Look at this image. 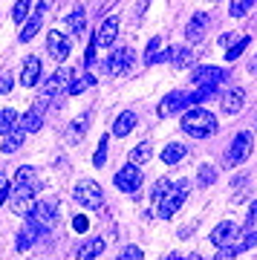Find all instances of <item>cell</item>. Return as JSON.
Listing matches in <instances>:
<instances>
[{"label": "cell", "mask_w": 257, "mask_h": 260, "mask_svg": "<svg viewBox=\"0 0 257 260\" xmlns=\"http://www.w3.org/2000/svg\"><path fill=\"white\" fill-rule=\"evenodd\" d=\"M35 191H38V179L32 168H18L15 174V185L9 194V208L18 217H29L32 205H35Z\"/></svg>", "instance_id": "1"}, {"label": "cell", "mask_w": 257, "mask_h": 260, "mask_svg": "<svg viewBox=\"0 0 257 260\" xmlns=\"http://www.w3.org/2000/svg\"><path fill=\"white\" fill-rule=\"evenodd\" d=\"M182 130L194 139H208L211 133H217V119H214V113L202 110V107H191L182 116Z\"/></svg>", "instance_id": "2"}, {"label": "cell", "mask_w": 257, "mask_h": 260, "mask_svg": "<svg viewBox=\"0 0 257 260\" xmlns=\"http://www.w3.org/2000/svg\"><path fill=\"white\" fill-rule=\"evenodd\" d=\"M70 81H73V70H58V73L44 84V90H41V95L35 99V104H32V107H38V110L44 113L46 104H52V99H55L58 93H67Z\"/></svg>", "instance_id": "3"}, {"label": "cell", "mask_w": 257, "mask_h": 260, "mask_svg": "<svg viewBox=\"0 0 257 260\" xmlns=\"http://www.w3.org/2000/svg\"><path fill=\"white\" fill-rule=\"evenodd\" d=\"M29 220H35V223L49 234L52 232V225H55V220H58V200L55 197H46V200L35 203L32 205V211H29Z\"/></svg>", "instance_id": "4"}, {"label": "cell", "mask_w": 257, "mask_h": 260, "mask_svg": "<svg viewBox=\"0 0 257 260\" xmlns=\"http://www.w3.org/2000/svg\"><path fill=\"white\" fill-rule=\"evenodd\" d=\"M188 191H191V185L185 182V179H179L174 188H171V194L165 197V200H159L156 203V211H159V217L162 220H171L176 211H179V205L185 203V197H188Z\"/></svg>", "instance_id": "5"}, {"label": "cell", "mask_w": 257, "mask_h": 260, "mask_svg": "<svg viewBox=\"0 0 257 260\" xmlns=\"http://www.w3.org/2000/svg\"><path fill=\"white\" fill-rule=\"evenodd\" d=\"M75 203L84 205V208H101V203H104V191H101L99 182L81 179V182L75 185Z\"/></svg>", "instance_id": "6"}, {"label": "cell", "mask_w": 257, "mask_h": 260, "mask_svg": "<svg viewBox=\"0 0 257 260\" xmlns=\"http://www.w3.org/2000/svg\"><path fill=\"white\" fill-rule=\"evenodd\" d=\"M251 133L248 130H240L237 136H234V142H231V148H229V153H226V162H229L231 168L234 165H243L248 159V153H251Z\"/></svg>", "instance_id": "7"}, {"label": "cell", "mask_w": 257, "mask_h": 260, "mask_svg": "<svg viewBox=\"0 0 257 260\" xmlns=\"http://www.w3.org/2000/svg\"><path fill=\"white\" fill-rule=\"evenodd\" d=\"M113 182H116V188H119V191H124V194H133V191H139V188H142L145 177H142L139 165H133V162H130V165H124L119 174L113 177Z\"/></svg>", "instance_id": "8"}, {"label": "cell", "mask_w": 257, "mask_h": 260, "mask_svg": "<svg viewBox=\"0 0 257 260\" xmlns=\"http://www.w3.org/2000/svg\"><path fill=\"white\" fill-rule=\"evenodd\" d=\"M41 237H46V232L35 223V220H29V217H26V223H23V229H20L18 240H15V249H18V251H26V249H32V246H35Z\"/></svg>", "instance_id": "9"}, {"label": "cell", "mask_w": 257, "mask_h": 260, "mask_svg": "<svg viewBox=\"0 0 257 260\" xmlns=\"http://www.w3.org/2000/svg\"><path fill=\"white\" fill-rule=\"evenodd\" d=\"M44 15H46V0H41L35 6V12L26 18V23H23V29H20V35H18V41L20 44H26V41H32V38L41 32V23H44Z\"/></svg>", "instance_id": "10"}, {"label": "cell", "mask_w": 257, "mask_h": 260, "mask_svg": "<svg viewBox=\"0 0 257 260\" xmlns=\"http://www.w3.org/2000/svg\"><path fill=\"white\" fill-rule=\"evenodd\" d=\"M130 64H133V49L121 47V49H116V52L104 61V73H107V75H121Z\"/></svg>", "instance_id": "11"}, {"label": "cell", "mask_w": 257, "mask_h": 260, "mask_svg": "<svg viewBox=\"0 0 257 260\" xmlns=\"http://www.w3.org/2000/svg\"><path fill=\"white\" fill-rule=\"evenodd\" d=\"M46 49H49V55L55 58V61H67L70 58V49H73V41L61 32H49L46 35Z\"/></svg>", "instance_id": "12"}, {"label": "cell", "mask_w": 257, "mask_h": 260, "mask_svg": "<svg viewBox=\"0 0 257 260\" xmlns=\"http://www.w3.org/2000/svg\"><path fill=\"white\" fill-rule=\"evenodd\" d=\"M185 107H191V104H188V95H185L182 90H174V93H168L165 99H162V104H159V116H162V119H171L174 113L185 110Z\"/></svg>", "instance_id": "13"}, {"label": "cell", "mask_w": 257, "mask_h": 260, "mask_svg": "<svg viewBox=\"0 0 257 260\" xmlns=\"http://www.w3.org/2000/svg\"><path fill=\"white\" fill-rule=\"evenodd\" d=\"M226 70H220V67H200V70H194V75H191V84H197V87H208V84H217L220 81H226Z\"/></svg>", "instance_id": "14"}, {"label": "cell", "mask_w": 257, "mask_h": 260, "mask_svg": "<svg viewBox=\"0 0 257 260\" xmlns=\"http://www.w3.org/2000/svg\"><path fill=\"white\" fill-rule=\"evenodd\" d=\"M116 35H119V18L110 15V18L104 20V26L99 29L95 44H99V47H113V44H116Z\"/></svg>", "instance_id": "15"}, {"label": "cell", "mask_w": 257, "mask_h": 260, "mask_svg": "<svg viewBox=\"0 0 257 260\" xmlns=\"http://www.w3.org/2000/svg\"><path fill=\"white\" fill-rule=\"evenodd\" d=\"M38 78H41V58L29 55L26 61H23V70H20V84H23V87H35Z\"/></svg>", "instance_id": "16"}, {"label": "cell", "mask_w": 257, "mask_h": 260, "mask_svg": "<svg viewBox=\"0 0 257 260\" xmlns=\"http://www.w3.org/2000/svg\"><path fill=\"white\" fill-rule=\"evenodd\" d=\"M87 124H90V113H81L78 119L70 121V127H67V142H70V145H78V142L87 136Z\"/></svg>", "instance_id": "17"}, {"label": "cell", "mask_w": 257, "mask_h": 260, "mask_svg": "<svg viewBox=\"0 0 257 260\" xmlns=\"http://www.w3.org/2000/svg\"><path fill=\"white\" fill-rule=\"evenodd\" d=\"M237 232H240V229L234 223H220L211 232V243H214V246H220V249H222V246H231V240L237 237Z\"/></svg>", "instance_id": "18"}, {"label": "cell", "mask_w": 257, "mask_h": 260, "mask_svg": "<svg viewBox=\"0 0 257 260\" xmlns=\"http://www.w3.org/2000/svg\"><path fill=\"white\" fill-rule=\"evenodd\" d=\"M205 29H208V15L197 12V15L188 20V26H185V38H188V41H202Z\"/></svg>", "instance_id": "19"}, {"label": "cell", "mask_w": 257, "mask_h": 260, "mask_svg": "<svg viewBox=\"0 0 257 260\" xmlns=\"http://www.w3.org/2000/svg\"><path fill=\"white\" fill-rule=\"evenodd\" d=\"M18 124H20V130H23V133H38V130L44 127V113L38 110V107H29V110L20 116Z\"/></svg>", "instance_id": "20"}, {"label": "cell", "mask_w": 257, "mask_h": 260, "mask_svg": "<svg viewBox=\"0 0 257 260\" xmlns=\"http://www.w3.org/2000/svg\"><path fill=\"white\" fill-rule=\"evenodd\" d=\"M23 136H26V133L20 130V124L18 127H12L9 133H3V136H0V148H3V153H15V150L23 148Z\"/></svg>", "instance_id": "21"}, {"label": "cell", "mask_w": 257, "mask_h": 260, "mask_svg": "<svg viewBox=\"0 0 257 260\" xmlns=\"http://www.w3.org/2000/svg\"><path fill=\"white\" fill-rule=\"evenodd\" d=\"M243 102H246V93L240 87H234V90H229V93L222 95V110L229 113V116H234V113L243 110Z\"/></svg>", "instance_id": "22"}, {"label": "cell", "mask_w": 257, "mask_h": 260, "mask_svg": "<svg viewBox=\"0 0 257 260\" xmlns=\"http://www.w3.org/2000/svg\"><path fill=\"white\" fill-rule=\"evenodd\" d=\"M101 251H104V240L101 237H92V240L81 243V249L75 251V260H92V257H99Z\"/></svg>", "instance_id": "23"}, {"label": "cell", "mask_w": 257, "mask_h": 260, "mask_svg": "<svg viewBox=\"0 0 257 260\" xmlns=\"http://www.w3.org/2000/svg\"><path fill=\"white\" fill-rule=\"evenodd\" d=\"M133 127H136V113H133V110H124L119 119H116V124H113V133H116V136H127Z\"/></svg>", "instance_id": "24"}, {"label": "cell", "mask_w": 257, "mask_h": 260, "mask_svg": "<svg viewBox=\"0 0 257 260\" xmlns=\"http://www.w3.org/2000/svg\"><path fill=\"white\" fill-rule=\"evenodd\" d=\"M185 153H188V150H185L182 145L171 142V145L162 150V162H168V165H176V162H182V159H185Z\"/></svg>", "instance_id": "25"}, {"label": "cell", "mask_w": 257, "mask_h": 260, "mask_svg": "<svg viewBox=\"0 0 257 260\" xmlns=\"http://www.w3.org/2000/svg\"><path fill=\"white\" fill-rule=\"evenodd\" d=\"M67 23H70V32H73V35H81L84 29H87V12L78 6V9H75L70 18H67Z\"/></svg>", "instance_id": "26"}, {"label": "cell", "mask_w": 257, "mask_h": 260, "mask_svg": "<svg viewBox=\"0 0 257 260\" xmlns=\"http://www.w3.org/2000/svg\"><path fill=\"white\" fill-rule=\"evenodd\" d=\"M18 121H20L18 113L12 110V107H3V110H0V136L9 133L12 127H18Z\"/></svg>", "instance_id": "27"}, {"label": "cell", "mask_w": 257, "mask_h": 260, "mask_svg": "<svg viewBox=\"0 0 257 260\" xmlns=\"http://www.w3.org/2000/svg\"><path fill=\"white\" fill-rule=\"evenodd\" d=\"M254 246H257V229H248L246 234H240L237 240H234L231 249L234 251H248V249H254Z\"/></svg>", "instance_id": "28"}, {"label": "cell", "mask_w": 257, "mask_h": 260, "mask_svg": "<svg viewBox=\"0 0 257 260\" xmlns=\"http://www.w3.org/2000/svg\"><path fill=\"white\" fill-rule=\"evenodd\" d=\"M171 58H174V67H176V70H185V67L194 64V52H191V49H185V47L174 49V52H171Z\"/></svg>", "instance_id": "29"}, {"label": "cell", "mask_w": 257, "mask_h": 260, "mask_svg": "<svg viewBox=\"0 0 257 260\" xmlns=\"http://www.w3.org/2000/svg\"><path fill=\"white\" fill-rule=\"evenodd\" d=\"M217 93V87H214V84H208V87H197V93H191L188 95V104H202V102H208V99H211V95Z\"/></svg>", "instance_id": "30"}, {"label": "cell", "mask_w": 257, "mask_h": 260, "mask_svg": "<svg viewBox=\"0 0 257 260\" xmlns=\"http://www.w3.org/2000/svg\"><path fill=\"white\" fill-rule=\"evenodd\" d=\"M147 159H150V142H142V145H136V148L130 150V162L133 165H142Z\"/></svg>", "instance_id": "31"}, {"label": "cell", "mask_w": 257, "mask_h": 260, "mask_svg": "<svg viewBox=\"0 0 257 260\" xmlns=\"http://www.w3.org/2000/svg\"><path fill=\"white\" fill-rule=\"evenodd\" d=\"M92 84H95V78H92V75H81L78 81H73L70 87H67V93H70V95H78V93H84V90H90Z\"/></svg>", "instance_id": "32"}, {"label": "cell", "mask_w": 257, "mask_h": 260, "mask_svg": "<svg viewBox=\"0 0 257 260\" xmlns=\"http://www.w3.org/2000/svg\"><path fill=\"white\" fill-rule=\"evenodd\" d=\"M246 47H248V38L240 35L237 41H234V44L229 47V52H226V61H237V58L243 55V52H246Z\"/></svg>", "instance_id": "33"}, {"label": "cell", "mask_w": 257, "mask_h": 260, "mask_svg": "<svg viewBox=\"0 0 257 260\" xmlns=\"http://www.w3.org/2000/svg\"><path fill=\"white\" fill-rule=\"evenodd\" d=\"M171 188H174V182H171V179H159L156 185H153V194H150V200H153V203H159V200H165L168 194H171Z\"/></svg>", "instance_id": "34"}, {"label": "cell", "mask_w": 257, "mask_h": 260, "mask_svg": "<svg viewBox=\"0 0 257 260\" xmlns=\"http://www.w3.org/2000/svg\"><path fill=\"white\" fill-rule=\"evenodd\" d=\"M251 6H254V0H231V18H246Z\"/></svg>", "instance_id": "35"}, {"label": "cell", "mask_w": 257, "mask_h": 260, "mask_svg": "<svg viewBox=\"0 0 257 260\" xmlns=\"http://www.w3.org/2000/svg\"><path fill=\"white\" fill-rule=\"evenodd\" d=\"M214 179H217V168L214 165H202L200 168V185L208 188V185H214Z\"/></svg>", "instance_id": "36"}, {"label": "cell", "mask_w": 257, "mask_h": 260, "mask_svg": "<svg viewBox=\"0 0 257 260\" xmlns=\"http://www.w3.org/2000/svg\"><path fill=\"white\" fill-rule=\"evenodd\" d=\"M26 18H29V0H18L15 9H12V20L15 23H23Z\"/></svg>", "instance_id": "37"}, {"label": "cell", "mask_w": 257, "mask_h": 260, "mask_svg": "<svg viewBox=\"0 0 257 260\" xmlns=\"http://www.w3.org/2000/svg\"><path fill=\"white\" fill-rule=\"evenodd\" d=\"M107 136H104V139L99 142V150H95V156H92V165L95 168H104V162H107Z\"/></svg>", "instance_id": "38"}, {"label": "cell", "mask_w": 257, "mask_h": 260, "mask_svg": "<svg viewBox=\"0 0 257 260\" xmlns=\"http://www.w3.org/2000/svg\"><path fill=\"white\" fill-rule=\"evenodd\" d=\"M116 260H145V254H142V249H139V246H124V249H121V254Z\"/></svg>", "instance_id": "39"}, {"label": "cell", "mask_w": 257, "mask_h": 260, "mask_svg": "<svg viewBox=\"0 0 257 260\" xmlns=\"http://www.w3.org/2000/svg\"><path fill=\"white\" fill-rule=\"evenodd\" d=\"M159 44H162V38H150V44H147V49H145L147 64H153V58H156V52H159Z\"/></svg>", "instance_id": "40"}, {"label": "cell", "mask_w": 257, "mask_h": 260, "mask_svg": "<svg viewBox=\"0 0 257 260\" xmlns=\"http://www.w3.org/2000/svg\"><path fill=\"white\" fill-rule=\"evenodd\" d=\"M73 229H75L78 234H84L87 229H90V220H87L84 214H78V217H73Z\"/></svg>", "instance_id": "41"}, {"label": "cell", "mask_w": 257, "mask_h": 260, "mask_svg": "<svg viewBox=\"0 0 257 260\" xmlns=\"http://www.w3.org/2000/svg\"><path fill=\"white\" fill-rule=\"evenodd\" d=\"M234 257H237V251L231 249V246H222V249L217 251V254H214L211 260H234Z\"/></svg>", "instance_id": "42"}, {"label": "cell", "mask_w": 257, "mask_h": 260, "mask_svg": "<svg viewBox=\"0 0 257 260\" xmlns=\"http://www.w3.org/2000/svg\"><path fill=\"white\" fill-rule=\"evenodd\" d=\"M9 90H12V75L3 70V73H0V95H6Z\"/></svg>", "instance_id": "43"}, {"label": "cell", "mask_w": 257, "mask_h": 260, "mask_svg": "<svg viewBox=\"0 0 257 260\" xmlns=\"http://www.w3.org/2000/svg\"><path fill=\"white\" fill-rule=\"evenodd\" d=\"M237 38H240V35H229V32H226V35H220V44H222V47H231Z\"/></svg>", "instance_id": "44"}, {"label": "cell", "mask_w": 257, "mask_h": 260, "mask_svg": "<svg viewBox=\"0 0 257 260\" xmlns=\"http://www.w3.org/2000/svg\"><path fill=\"white\" fill-rule=\"evenodd\" d=\"M185 260H202V257H200V254H188Z\"/></svg>", "instance_id": "45"}, {"label": "cell", "mask_w": 257, "mask_h": 260, "mask_svg": "<svg viewBox=\"0 0 257 260\" xmlns=\"http://www.w3.org/2000/svg\"><path fill=\"white\" fill-rule=\"evenodd\" d=\"M251 73H257V55H254V61H251Z\"/></svg>", "instance_id": "46"}, {"label": "cell", "mask_w": 257, "mask_h": 260, "mask_svg": "<svg viewBox=\"0 0 257 260\" xmlns=\"http://www.w3.org/2000/svg\"><path fill=\"white\" fill-rule=\"evenodd\" d=\"M3 182H6V174H3V171H0V185H3Z\"/></svg>", "instance_id": "47"}, {"label": "cell", "mask_w": 257, "mask_h": 260, "mask_svg": "<svg viewBox=\"0 0 257 260\" xmlns=\"http://www.w3.org/2000/svg\"><path fill=\"white\" fill-rule=\"evenodd\" d=\"M208 3H217V0H208Z\"/></svg>", "instance_id": "48"}]
</instances>
